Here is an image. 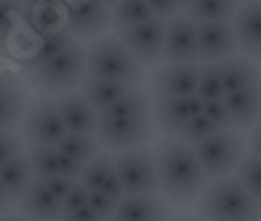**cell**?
Here are the masks:
<instances>
[{
    "mask_svg": "<svg viewBox=\"0 0 261 221\" xmlns=\"http://www.w3.org/2000/svg\"><path fill=\"white\" fill-rule=\"evenodd\" d=\"M158 196L172 209H189L205 190L207 179L193 155V148L176 139H160L153 146Z\"/></svg>",
    "mask_w": 261,
    "mask_h": 221,
    "instance_id": "6da1fadb",
    "label": "cell"
},
{
    "mask_svg": "<svg viewBox=\"0 0 261 221\" xmlns=\"http://www.w3.org/2000/svg\"><path fill=\"white\" fill-rule=\"evenodd\" d=\"M85 78L141 87L146 82V71L129 57L113 33H106L85 45Z\"/></svg>",
    "mask_w": 261,
    "mask_h": 221,
    "instance_id": "7a4b0ae2",
    "label": "cell"
},
{
    "mask_svg": "<svg viewBox=\"0 0 261 221\" xmlns=\"http://www.w3.org/2000/svg\"><path fill=\"white\" fill-rule=\"evenodd\" d=\"M193 207L200 221H259V200L233 177L207 181Z\"/></svg>",
    "mask_w": 261,
    "mask_h": 221,
    "instance_id": "3957f363",
    "label": "cell"
},
{
    "mask_svg": "<svg viewBox=\"0 0 261 221\" xmlns=\"http://www.w3.org/2000/svg\"><path fill=\"white\" fill-rule=\"evenodd\" d=\"M21 80L36 94L45 97H57L80 87V82L85 80V43L73 40L64 52L52 57L43 66L26 71Z\"/></svg>",
    "mask_w": 261,
    "mask_h": 221,
    "instance_id": "277c9868",
    "label": "cell"
},
{
    "mask_svg": "<svg viewBox=\"0 0 261 221\" xmlns=\"http://www.w3.org/2000/svg\"><path fill=\"white\" fill-rule=\"evenodd\" d=\"M94 139H97L99 148L106 153H120V151L151 146L155 142L151 113L127 118H99Z\"/></svg>",
    "mask_w": 261,
    "mask_h": 221,
    "instance_id": "5b68a950",
    "label": "cell"
},
{
    "mask_svg": "<svg viewBox=\"0 0 261 221\" xmlns=\"http://www.w3.org/2000/svg\"><path fill=\"white\" fill-rule=\"evenodd\" d=\"M193 155L207 181L231 177L245 153V136L238 132H217L205 142L195 144Z\"/></svg>",
    "mask_w": 261,
    "mask_h": 221,
    "instance_id": "8992f818",
    "label": "cell"
},
{
    "mask_svg": "<svg viewBox=\"0 0 261 221\" xmlns=\"http://www.w3.org/2000/svg\"><path fill=\"white\" fill-rule=\"evenodd\" d=\"M19 129L26 146H57L66 136V127L61 123L55 97L36 94L33 99H29Z\"/></svg>",
    "mask_w": 261,
    "mask_h": 221,
    "instance_id": "52a82bcc",
    "label": "cell"
},
{
    "mask_svg": "<svg viewBox=\"0 0 261 221\" xmlns=\"http://www.w3.org/2000/svg\"><path fill=\"white\" fill-rule=\"evenodd\" d=\"M113 172L122 186V193L127 196H155L158 181H155V160L153 146H141L132 151L113 153Z\"/></svg>",
    "mask_w": 261,
    "mask_h": 221,
    "instance_id": "ba28073f",
    "label": "cell"
},
{
    "mask_svg": "<svg viewBox=\"0 0 261 221\" xmlns=\"http://www.w3.org/2000/svg\"><path fill=\"white\" fill-rule=\"evenodd\" d=\"M120 45L129 52L134 62L141 68H155L163 64V40H165V21L148 19L146 24L134 26L129 31L116 36Z\"/></svg>",
    "mask_w": 261,
    "mask_h": 221,
    "instance_id": "9c48e42d",
    "label": "cell"
},
{
    "mask_svg": "<svg viewBox=\"0 0 261 221\" xmlns=\"http://www.w3.org/2000/svg\"><path fill=\"white\" fill-rule=\"evenodd\" d=\"M146 80L151 97L189 99L195 94L198 85V64H158Z\"/></svg>",
    "mask_w": 261,
    "mask_h": 221,
    "instance_id": "30bf717a",
    "label": "cell"
},
{
    "mask_svg": "<svg viewBox=\"0 0 261 221\" xmlns=\"http://www.w3.org/2000/svg\"><path fill=\"white\" fill-rule=\"evenodd\" d=\"M66 14V29L75 40H97L109 33V5L106 3H64Z\"/></svg>",
    "mask_w": 261,
    "mask_h": 221,
    "instance_id": "8fae6325",
    "label": "cell"
},
{
    "mask_svg": "<svg viewBox=\"0 0 261 221\" xmlns=\"http://www.w3.org/2000/svg\"><path fill=\"white\" fill-rule=\"evenodd\" d=\"M163 64H198L195 24L186 14H179L165 24Z\"/></svg>",
    "mask_w": 261,
    "mask_h": 221,
    "instance_id": "7c38bea8",
    "label": "cell"
},
{
    "mask_svg": "<svg viewBox=\"0 0 261 221\" xmlns=\"http://www.w3.org/2000/svg\"><path fill=\"white\" fill-rule=\"evenodd\" d=\"M198 64H224L238 54L231 24H195Z\"/></svg>",
    "mask_w": 261,
    "mask_h": 221,
    "instance_id": "4fadbf2b",
    "label": "cell"
},
{
    "mask_svg": "<svg viewBox=\"0 0 261 221\" xmlns=\"http://www.w3.org/2000/svg\"><path fill=\"white\" fill-rule=\"evenodd\" d=\"M29 104L24 80L17 73H0V132H19Z\"/></svg>",
    "mask_w": 261,
    "mask_h": 221,
    "instance_id": "5bb4252c",
    "label": "cell"
},
{
    "mask_svg": "<svg viewBox=\"0 0 261 221\" xmlns=\"http://www.w3.org/2000/svg\"><path fill=\"white\" fill-rule=\"evenodd\" d=\"M55 101H57V108H59L61 123L66 127V134H78V136L97 134L99 113L87 104L85 97H83L78 90L57 94Z\"/></svg>",
    "mask_w": 261,
    "mask_h": 221,
    "instance_id": "9a60e30c",
    "label": "cell"
},
{
    "mask_svg": "<svg viewBox=\"0 0 261 221\" xmlns=\"http://www.w3.org/2000/svg\"><path fill=\"white\" fill-rule=\"evenodd\" d=\"M236 47L243 52L240 57L256 62L261 54V14L259 3H245L236 10V17L231 21Z\"/></svg>",
    "mask_w": 261,
    "mask_h": 221,
    "instance_id": "2e32d148",
    "label": "cell"
},
{
    "mask_svg": "<svg viewBox=\"0 0 261 221\" xmlns=\"http://www.w3.org/2000/svg\"><path fill=\"white\" fill-rule=\"evenodd\" d=\"M19 26L36 38H43L59 31V29L66 26L64 3H29V5L21 3Z\"/></svg>",
    "mask_w": 261,
    "mask_h": 221,
    "instance_id": "e0dca14e",
    "label": "cell"
},
{
    "mask_svg": "<svg viewBox=\"0 0 261 221\" xmlns=\"http://www.w3.org/2000/svg\"><path fill=\"white\" fill-rule=\"evenodd\" d=\"M174 209L170 203L155 196H127L116 205L111 221H170Z\"/></svg>",
    "mask_w": 261,
    "mask_h": 221,
    "instance_id": "ac0fdd59",
    "label": "cell"
},
{
    "mask_svg": "<svg viewBox=\"0 0 261 221\" xmlns=\"http://www.w3.org/2000/svg\"><path fill=\"white\" fill-rule=\"evenodd\" d=\"M191 120L186 99L151 97V123L155 134L163 139H174L176 132Z\"/></svg>",
    "mask_w": 261,
    "mask_h": 221,
    "instance_id": "d6986e66",
    "label": "cell"
},
{
    "mask_svg": "<svg viewBox=\"0 0 261 221\" xmlns=\"http://www.w3.org/2000/svg\"><path fill=\"white\" fill-rule=\"evenodd\" d=\"M19 212L24 221H59L61 219V203L57 200L43 181H31L21 200H19Z\"/></svg>",
    "mask_w": 261,
    "mask_h": 221,
    "instance_id": "ffe728a7",
    "label": "cell"
},
{
    "mask_svg": "<svg viewBox=\"0 0 261 221\" xmlns=\"http://www.w3.org/2000/svg\"><path fill=\"white\" fill-rule=\"evenodd\" d=\"M221 101L226 106L233 132L243 134V132H249L252 127H256V123H259V87L224 94Z\"/></svg>",
    "mask_w": 261,
    "mask_h": 221,
    "instance_id": "44dd1931",
    "label": "cell"
},
{
    "mask_svg": "<svg viewBox=\"0 0 261 221\" xmlns=\"http://www.w3.org/2000/svg\"><path fill=\"white\" fill-rule=\"evenodd\" d=\"M219 71H221V90H224V94L243 92V90H249V87H259L256 64L240 54L226 59L224 64H219Z\"/></svg>",
    "mask_w": 261,
    "mask_h": 221,
    "instance_id": "7402d4cb",
    "label": "cell"
},
{
    "mask_svg": "<svg viewBox=\"0 0 261 221\" xmlns=\"http://www.w3.org/2000/svg\"><path fill=\"white\" fill-rule=\"evenodd\" d=\"M73 40H75V38L68 33L66 26L59 29V31H55V33H49V36H43L40 40H36V45L31 47L29 54L21 57V68H24V73L26 71H33V68H38V66H43V64L49 62L52 57L64 52Z\"/></svg>",
    "mask_w": 261,
    "mask_h": 221,
    "instance_id": "603a6c76",
    "label": "cell"
},
{
    "mask_svg": "<svg viewBox=\"0 0 261 221\" xmlns=\"http://www.w3.org/2000/svg\"><path fill=\"white\" fill-rule=\"evenodd\" d=\"M31 181H33V177H31L29 160H26L24 153L12 158L5 165H0V186H3L5 196L10 198L12 205H17L21 200V196L29 190Z\"/></svg>",
    "mask_w": 261,
    "mask_h": 221,
    "instance_id": "cb8c5ba5",
    "label": "cell"
},
{
    "mask_svg": "<svg viewBox=\"0 0 261 221\" xmlns=\"http://www.w3.org/2000/svg\"><path fill=\"white\" fill-rule=\"evenodd\" d=\"M151 17V10H148V3H113L109 5V31H113V36H120V33L129 31L134 26L146 24Z\"/></svg>",
    "mask_w": 261,
    "mask_h": 221,
    "instance_id": "d4e9b609",
    "label": "cell"
},
{
    "mask_svg": "<svg viewBox=\"0 0 261 221\" xmlns=\"http://www.w3.org/2000/svg\"><path fill=\"white\" fill-rule=\"evenodd\" d=\"M134 90L129 85H120V82H106V80H90L85 78L80 82V90L78 92L85 97V101L92 106V108L101 113L103 108H109L111 104H116L120 97Z\"/></svg>",
    "mask_w": 261,
    "mask_h": 221,
    "instance_id": "484cf974",
    "label": "cell"
},
{
    "mask_svg": "<svg viewBox=\"0 0 261 221\" xmlns=\"http://www.w3.org/2000/svg\"><path fill=\"white\" fill-rule=\"evenodd\" d=\"M181 7H186V17L193 24H231L238 10L236 3H226V0L189 3V5H181Z\"/></svg>",
    "mask_w": 261,
    "mask_h": 221,
    "instance_id": "4316f807",
    "label": "cell"
},
{
    "mask_svg": "<svg viewBox=\"0 0 261 221\" xmlns=\"http://www.w3.org/2000/svg\"><path fill=\"white\" fill-rule=\"evenodd\" d=\"M151 113V94L144 85L129 90L125 97H120L116 104L103 108L99 118H127V116H144Z\"/></svg>",
    "mask_w": 261,
    "mask_h": 221,
    "instance_id": "83f0119b",
    "label": "cell"
},
{
    "mask_svg": "<svg viewBox=\"0 0 261 221\" xmlns=\"http://www.w3.org/2000/svg\"><path fill=\"white\" fill-rule=\"evenodd\" d=\"M24 155L29 160L31 177L36 179V181H47V179L59 174L55 146H26Z\"/></svg>",
    "mask_w": 261,
    "mask_h": 221,
    "instance_id": "f1b7e54d",
    "label": "cell"
},
{
    "mask_svg": "<svg viewBox=\"0 0 261 221\" xmlns=\"http://www.w3.org/2000/svg\"><path fill=\"white\" fill-rule=\"evenodd\" d=\"M113 174V153H106V151H99L97 158H92L80 177L75 179V184H80L85 190H101L103 181Z\"/></svg>",
    "mask_w": 261,
    "mask_h": 221,
    "instance_id": "f546056e",
    "label": "cell"
},
{
    "mask_svg": "<svg viewBox=\"0 0 261 221\" xmlns=\"http://www.w3.org/2000/svg\"><path fill=\"white\" fill-rule=\"evenodd\" d=\"M55 148H57V153L75 160V162L83 167H85L92 158H97V153L101 151L94 136H78V134H66Z\"/></svg>",
    "mask_w": 261,
    "mask_h": 221,
    "instance_id": "4dcf8cb0",
    "label": "cell"
},
{
    "mask_svg": "<svg viewBox=\"0 0 261 221\" xmlns=\"http://www.w3.org/2000/svg\"><path fill=\"white\" fill-rule=\"evenodd\" d=\"M195 97L200 99V101H217V99L224 97L219 64H198V85H195Z\"/></svg>",
    "mask_w": 261,
    "mask_h": 221,
    "instance_id": "1f68e13d",
    "label": "cell"
},
{
    "mask_svg": "<svg viewBox=\"0 0 261 221\" xmlns=\"http://www.w3.org/2000/svg\"><path fill=\"white\" fill-rule=\"evenodd\" d=\"M231 177L236 179V181L243 186L245 190H247L249 196L259 200V193H261V167H259V158L243 153V158H240V162H238V167L233 170Z\"/></svg>",
    "mask_w": 261,
    "mask_h": 221,
    "instance_id": "d6a6232c",
    "label": "cell"
},
{
    "mask_svg": "<svg viewBox=\"0 0 261 221\" xmlns=\"http://www.w3.org/2000/svg\"><path fill=\"white\" fill-rule=\"evenodd\" d=\"M19 10H21V3H0V54L10 52L12 38L17 36Z\"/></svg>",
    "mask_w": 261,
    "mask_h": 221,
    "instance_id": "836d02e7",
    "label": "cell"
},
{
    "mask_svg": "<svg viewBox=\"0 0 261 221\" xmlns=\"http://www.w3.org/2000/svg\"><path fill=\"white\" fill-rule=\"evenodd\" d=\"M212 134H217V129L207 123L205 116H198V118H191L189 123L176 132L174 139L176 142H181V144H186V146H195V144L205 142L207 136H212Z\"/></svg>",
    "mask_w": 261,
    "mask_h": 221,
    "instance_id": "e575fe53",
    "label": "cell"
},
{
    "mask_svg": "<svg viewBox=\"0 0 261 221\" xmlns=\"http://www.w3.org/2000/svg\"><path fill=\"white\" fill-rule=\"evenodd\" d=\"M202 116L207 118V123L212 125L217 132H233L231 120H228V113H226V106L221 99H217V101H205Z\"/></svg>",
    "mask_w": 261,
    "mask_h": 221,
    "instance_id": "d590c367",
    "label": "cell"
},
{
    "mask_svg": "<svg viewBox=\"0 0 261 221\" xmlns=\"http://www.w3.org/2000/svg\"><path fill=\"white\" fill-rule=\"evenodd\" d=\"M26 142L19 132H0V165L24 153Z\"/></svg>",
    "mask_w": 261,
    "mask_h": 221,
    "instance_id": "8d00e7d4",
    "label": "cell"
},
{
    "mask_svg": "<svg viewBox=\"0 0 261 221\" xmlns=\"http://www.w3.org/2000/svg\"><path fill=\"white\" fill-rule=\"evenodd\" d=\"M87 207L103 221H111V216L116 212V203L109 200V198L103 196V193H99V190H87Z\"/></svg>",
    "mask_w": 261,
    "mask_h": 221,
    "instance_id": "74e56055",
    "label": "cell"
},
{
    "mask_svg": "<svg viewBox=\"0 0 261 221\" xmlns=\"http://www.w3.org/2000/svg\"><path fill=\"white\" fill-rule=\"evenodd\" d=\"M87 205V190L80 184H73L71 190L66 193V198L61 200V216L71 214V212H78Z\"/></svg>",
    "mask_w": 261,
    "mask_h": 221,
    "instance_id": "f35d334b",
    "label": "cell"
},
{
    "mask_svg": "<svg viewBox=\"0 0 261 221\" xmlns=\"http://www.w3.org/2000/svg\"><path fill=\"white\" fill-rule=\"evenodd\" d=\"M148 10H151V17L158 19V21H170V19L179 17L181 14V3H165V0H153L148 3Z\"/></svg>",
    "mask_w": 261,
    "mask_h": 221,
    "instance_id": "ab89813d",
    "label": "cell"
},
{
    "mask_svg": "<svg viewBox=\"0 0 261 221\" xmlns=\"http://www.w3.org/2000/svg\"><path fill=\"white\" fill-rule=\"evenodd\" d=\"M57 170H59V177H66V179H71V181H75V179L80 177V172H83V165H78L75 160L66 158V155L57 153Z\"/></svg>",
    "mask_w": 261,
    "mask_h": 221,
    "instance_id": "60d3db41",
    "label": "cell"
},
{
    "mask_svg": "<svg viewBox=\"0 0 261 221\" xmlns=\"http://www.w3.org/2000/svg\"><path fill=\"white\" fill-rule=\"evenodd\" d=\"M45 184V188L49 190V193H52V196L57 198V200H64V198H66V193L68 190H71V186L75 184V181H71V179H66V177H59V174H57V177H52V179H47V181H43Z\"/></svg>",
    "mask_w": 261,
    "mask_h": 221,
    "instance_id": "b9f144b4",
    "label": "cell"
},
{
    "mask_svg": "<svg viewBox=\"0 0 261 221\" xmlns=\"http://www.w3.org/2000/svg\"><path fill=\"white\" fill-rule=\"evenodd\" d=\"M99 193H103V196L109 198V200H113V203H120L122 198H125V193H122V186H120V181H118V177H116V172L111 174L106 181H103V186H101V190Z\"/></svg>",
    "mask_w": 261,
    "mask_h": 221,
    "instance_id": "7bdbcfd3",
    "label": "cell"
},
{
    "mask_svg": "<svg viewBox=\"0 0 261 221\" xmlns=\"http://www.w3.org/2000/svg\"><path fill=\"white\" fill-rule=\"evenodd\" d=\"M245 153L259 158V125L247 132V139H245Z\"/></svg>",
    "mask_w": 261,
    "mask_h": 221,
    "instance_id": "ee69618b",
    "label": "cell"
},
{
    "mask_svg": "<svg viewBox=\"0 0 261 221\" xmlns=\"http://www.w3.org/2000/svg\"><path fill=\"white\" fill-rule=\"evenodd\" d=\"M59 221H103V219H99L94 212H92L90 207H83V209H78V212H71V214H66V216H61Z\"/></svg>",
    "mask_w": 261,
    "mask_h": 221,
    "instance_id": "f6af8a7d",
    "label": "cell"
},
{
    "mask_svg": "<svg viewBox=\"0 0 261 221\" xmlns=\"http://www.w3.org/2000/svg\"><path fill=\"white\" fill-rule=\"evenodd\" d=\"M186 106H189V116L198 118V116H202V106H205V101H200V99L193 94V97L186 99Z\"/></svg>",
    "mask_w": 261,
    "mask_h": 221,
    "instance_id": "bcb514c9",
    "label": "cell"
},
{
    "mask_svg": "<svg viewBox=\"0 0 261 221\" xmlns=\"http://www.w3.org/2000/svg\"><path fill=\"white\" fill-rule=\"evenodd\" d=\"M5 212H12V203H10V198L5 196V190L0 186V214H5Z\"/></svg>",
    "mask_w": 261,
    "mask_h": 221,
    "instance_id": "7dc6e473",
    "label": "cell"
},
{
    "mask_svg": "<svg viewBox=\"0 0 261 221\" xmlns=\"http://www.w3.org/2000/svg\"><path fill=\"white\" fill-rule=\"evenodd\" d=\"M170 221H200L195 214H191V212H181V214H176V216H172Z\"/></svg>",
    "mask_w": 261,
    "mask_h": 221,
    "instance_id": "c3c4849f",
    "label": "cell"
},
{
    "mask_svg": "<svg viewBox=\"0 0 261 221\" xmlns=\"http://www.w3.org/2000/svg\"><path fill=\"white\" fill-rule=\"evenodd\" d=\"M0 221H24L17 212H5V214H0Z\"/></svg>",
    "mask_w": 261,
    "mask_h": 221,
    "instance_id": "681fc988",
    "label": "cell"
}]
</instances>
